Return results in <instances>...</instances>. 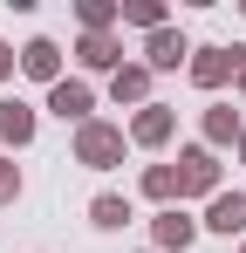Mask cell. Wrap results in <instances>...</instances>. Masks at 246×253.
I'll return each instance as SVG.
<instances>
[{"mask_svg": "<svg viewBox=\"0 0 246 253\" xmlns=\"http://www.w3.org/2000/svg\"><path fill=\"white\" fill-rule=\"evenodd\" d=\"M28 76H55V48H48V42L28 48Z\"/></svg>", "mask_w": 246, "mask_h": 253, "instance_id": "8", "label": "cell"}, {"mask_svg": "<svg viewBox=\"0 0 246 253\" xmlns=\"http://www.w3.org/2000/svg\"><path fill=\"white\" fill-rule=\"evenodd\" d=\"M212 226H219V233L246 226V199H219V206H212Z\"/></svg>", "mask_w": 246, "mask_h": 253, "instance_id": "5", "label": "cell"}, {"mask_svg": "<svg viewBox=\"0 0 246 253\" xmlns=\"http://www.w3.org/2000/svg\"><path fill=\"white\" fill-rule=\"evenodd\" d=\"M55 110H62V117H82V110H89V89H82V83H62V89H55Z\"/></svg>", "mask_w": 246, "mask_h": 253, "instance_id": "4", "label": "cell"}, {"mask_svg": "<svg viewBox=\"0 0 246 253\" xmlns=\"http://www.w3.org/2000/svg\"><path fill=\"white\" fill-rule=\"evenodd\" d=\"M82 158H89V165L117 158V130H82Z\"/></svg>", "mask_w": 246, "mask_h": 253, "instance_id": "1", "label": "cell"}, {"mask_svg": "<svg viewBox=\"0 0 246 253\" xmlns=\"http://www.w3.org/2000/svg\"><path fill=\"white\" fill-rule=\"evenodd\" d=\"M28 130H35V117H28L21 103H7V110H0V137H14V144H21Z\"/></svg>", "mask_w": 246, "mask_h": 253, "instance_id": "3", "label": "cell"}, {"mask_svg": "<svg viewBox=\"0 0 246 253\" xmlns=\"http://www.w3.org/2000/svg\"><path fill=\"white\" fill-rule=\"evenodd\" d=\"M0 199H14V171L7 165H0Z\"/></svg>", "mask_w": 246, "mask_h": 253, "instance_id": "11", "label": "cell"}, {"mask_svg": "<svg viewBox=\"0 0 246 253\" xmlns=\"http://www.w3.org/2000/svg\"><path fill=\"white\" fill-rule=\"evenodd\" d=\"M164 130H171V117H164V110H151V117H137V137H144V144H158Z\"/></svg>", "mask_w": 246, "mask_h": 253, "instance_id": "9", "label": "cell"}, {"mask_svg": "<svg viewBox=\"0 0 246 253\" xmlns=\"http://www.w3.org/2000/svg\"><path fill=\"white\" fill-rule=\"evenodd\" d=\"M158 240H164V247H185V240H192V226H185L178 212H164V219H158Z\"/></svg>", "mask_w": 246, "mask_h": 253, "instance_id": "6", "label": "cell"}, {"mask_svg": "<svg viewBox=\"0 0 246 253\" xmlns=\"http://www.w3.org/2000/svg\"><path fill=\"white\" fill-rule=\"evenodd\" d=\"M0 76H7V48H0Z\"/></svg>", "mask_w": 246, "mask_h": 253, "instance_id": "12", "label": "cell"}, {"mask_svg": "<svg viewBox=\"0 0 246 253\" xmlns=\"http://www.w3.org/2000/svg\"><path fill=\"white\" fill-rule=\"evenodd\" d=\"M233 62H240V48H233V55H226V48H205V62L192 69V76H199V83H219V76H226Z\"/></svg>", "mask_w": 246, "mask_h": 253, "instance_id": "2", "label": "cell"}, {"mask_svg": "<svg viewBox=\"0 0 246 253\" xmlns=\"http://www.w3.org/2000/svg\"><path fill=\"white\" fill-rule=\"evenodd\" d=\"M130 212H123V199H96V226H123Z\"/></svg>", "mask_w": 246, "mask_h": 253, "instance_id": "10", "label": "cell"}, {"mask_svg": "<svg viewBox=\"0 0 246 253\" xmlns=\"http://www.w3.org/2000/svg\"><path fill=\"white\" fill-rule=\"evenodd\" d=\"M178 55H185V42H178V35H158V42H151V62H158V69H171Z\"/></svg>", "mask_w": 246, "mask_h": 253, "instance_id": "7", "label": "cell"}]
</instances>
